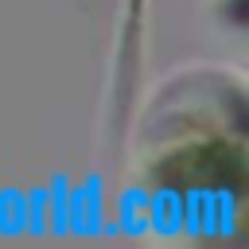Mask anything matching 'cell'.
<instances>
[{"instance_id": "obj_1", "label": "cell", "mask_w": 249, "mask_h": 249, "mask_svg": "<svg viewBox=\"0 0 249 249\" xmlns=\"http://www.w3.org/2000/svg\"><path fill=\"white\" fill-rule=\"evenodd\" d=\"M66 222H70V233L78 237L101 233V175H89L78 191H70Z\"/></svg>"}, {"instance_id": "obj_2", "label": "cell", "mask_w": 249, "mask_h": 249, "mask_svg": "<svg viewBox=\"0 0 249 249\" xmlns=\"http://www.w3.org/2000/svg\"><path fill=\"white\" fill-rule=\"evenodd\" d=\"M109 237L117 233H144L148 230V191H121L117 195V222L101 226Z\"/></svg>"}, {"instance_id": "obj_3", "label": "cell", "mask_w": 249, "mask_h": 249, "mask_svg": "<svg viewBox=\"0 0 249 249\" xmlns=\"http://www.w3.org/2000/svg\"><path fill=\"white\" fill-rule=\"evenodd\" d=\"M148 230H156V233H179L183 230V195H175V191L148 195Z\"/></svg>"}, {"instance_id": "obj_4", "label": "cell", "mask_w": 249, "mask_h": 249, "mask_svg": "<svg viewBox=\"0 0 249 249\" xmlns=\"http://www.w3.org/2000/svg\"><path fill=\"white\" fill-rule=\"evenodd\" d=\"M0 233L4 237L23 233V191H0Z\"/></svg>"}, {"instance_id": "obj_5", "label": "cell", "mask_w": 249, "mask_h": 249, "mask_svg": "<svg viewBox=\"0 0 249 249\" xmlns=\"http://www.w3.org/2000/svg\"><path fill=\"white\" fill-rule=\"evenodd\" d=\"M23 233H47V187L23 195Z\"/></svg>"}]
</instances>
